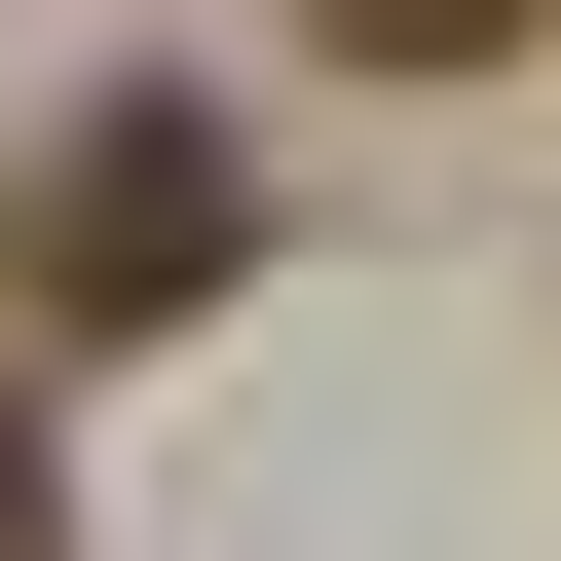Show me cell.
Wrapping results in <instances>:
<instances>
[{"mask_svg":"<svg viewBox=\"0 0 561 561\" xmlns=\"http://www.w3.org/2000/svg\"><path fill=\"white\" fill-rule=\"evenodd\" d=\"M225 262H262V187H225V113H38V187H0V300H38V337H187L225 300Z\"/></svg>","mask_w":561,"mask_h":561,"instance_id":"1","label":"cell"},{"mask_svg":"<svg viewBox=\"0 0 561 561\" xmlns=\"http://www.w3.org/2000/svg\"><path fill=\"white\" fill-rule=\"evenodd\" d=\"M337 38H375V76H486V38H524V0H337Z\"/></svg>","mask_w":561,"mask_h":561,"instance_id":"2","label":"cell"},{"mask_svg":"<svg viewBox=\"0 0 561 561\" xmlns=\"http://www.w3.org/2000/svg\"><path fill=\"white\" fill-rule=\"evenodd\" d=\"M0 561H38V412H0Z\"/></svg>","mask_w":561,"mask_h":561,"instance_id":"3","label":"cell"}]
</instances>
